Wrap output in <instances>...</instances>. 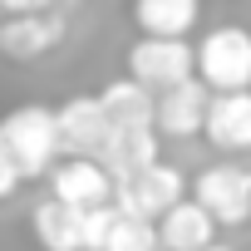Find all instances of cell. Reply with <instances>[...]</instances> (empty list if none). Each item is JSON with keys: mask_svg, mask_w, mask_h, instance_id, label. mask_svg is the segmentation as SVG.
Returning a JSON list of instances; mask_svg holds the SVG:
<instances>
[{"mask_svg": "<svg viewBox=\"0 0 251 251\" xmlns=\"http://www.w3.org/2000/svg\"><path fill=\"white\" fill-rule=\"evenodd\" d=\"M50 197L74 212H99V207H113V177L94 158H64L50 173Z\"/></svg>", "mask_w": 251, "mask_h": 251, "instance_id": "ba28073f", "label": "cell"}, {"mask_svg": "<svg viewBox=\"0 0 251 251\" xmlns=\"http://www.w3.org/2000/svg\"><path fill=\"white\" fill-rule=\"evenodd\" d=\"M192 202L217 222V226H241L251 222V182L241 163H212L192 182Z\"/></svg>", "mask_w": 251, "mask_h": 251, "instance_id": "5b68a950", "label": "cell"}, {"mask_svg": "<svg viewBox=\"0 0 251 251\" xmlns=\"http://www.w3.org/2000/svg\"><path fill=\"white\" fill-rule=\"evenodd\" d=\"M207 103H212V94L202 89V79H187V84L158 94L153 133H158V138H197L202 123H207Z\"/></svg>", "mask_w": 251, "mask_h": 251, "instance_id": "9c48e42d", "label": "cell"}, {"mask_svg": "<svg viewBox=\"0 0 251 251\" xmlns=\"http://www.w3.org/2000/svg\"><path fill=\"white\" fill-rule=\"evenodd\" d=\"M207 251H236V246H222V241H217V246H207Z\"/></svg>", "mask_w": 251, "mask_h": 251, "instance_id": "ffe728a7", "label": "cell"}, {"mask_svg": "<svg viewBox=\"0 0 251 251\" xmlns=\"http://www.w3.org/2000/svg\"><path fill=\"white\" fill-rule=\"evenodd\" d=\"M143 40H187L202 20L197 10V0H138V10H133Z\"/></svg>", "mask_w": 251, "mask_h": 251, "instance_id": "9a60e30c", "label": "cell"}, {"mask_svg": "<svg viewBox=\"0 0 251 251\" xmlns=\"http://www.w3.org/2000/svg\"><path fill=\"white\" fill-rule=\"evenodd\" d=\"M177 202H187V177H182V168H173V163H153V168H143V173H133V177H123V182H113V212L118 217H138V222H163Z\"/></svg>", "mask_w": 251, "mask_h": 251, "instance_id": "3957f363", "label": "cell"}, {"mask_svg": "<svg viewBox=\"0 0 251 251\" xmlns=\"http://www.w3.org/2000/svg\"><path fill=\"white\" fill-rule=\"evenodd\" d=\"M103 251H163L158 246V226L138 222V217H113V231H108Z\"/></svg>", "mask_w": 251, "mask_h": 251, "instance_id": "2e32d148", "label": "cell"}, {"mask_svg": "<svg viewBox=\"0 0 251 251\" xmlns=\"http://www.w3.org/2000/svg\"><path fill=\"white\" fill-rule=\"evenodd\" d=\"M197 79L207 94H251V30L217 25L197 45Z\"/></svg>", "mask_w": 251, "mask_h": 251, "instance_id": "7a4b0ae2", "label": "cell"}, {"mask_svg": "<svg viewBox=\"0 0 251 251\" xmlns=\"http://www.w3.org/2000/svg\"><path fill=\"white\" fill-rule=\"evenodd\" d=\"M202 138L222 153H251V94H212Z\"/></svg>", "mask_w": 251, "mask_h": 251, "instance_id": "30bf717a", "label": "cell"}, {"mask_svg": "<svg viewBox=\"0 0 251 251\" xmlns=\"http://www.w3.org/2000/svg\"><path fill=\"white\" fill-rule=\"evenodd\" d=\"M0 153L10 158V168L20 173V182L45 177L59 168V123L50 103H15L0 118Z\"/></svg>", "mask_w": 251, "mask_h": 251, "instance_id": "6da1fadb", "label": "cell"}, {"mask_svg": "<svg viewBox=\"0 0 251 251\" xmlns=\"http://www.w3.org/2000/svg\"><path fill=\"white\" fill-rule=\"evenodd\" d=\"M94 163H103V173L113 182H123V177H133V173L158 163V133L153 128H113Z\"/></svg>", "mask_w": 251, "mask_h": 251, "instance_id": "8fae6325", "label": "cell"}, {"mask_svg": "<svg viewBox=\"0 0 251 251\" xmlns=\"http://www.w3.org/2000/svg\"><path fill=\"white\" fill-rule=\"evenodd\" d=\"M54 10V0H0V20H20V15H45Z\"/></svg>", "mask_w": 251, "mask_h": 251, "instance_id": "ac0fdd59", "label": "cell"}, {"mask_svg": "<svg viewBox=\"0 0 251 251\" xmlns=\"http://www.w3.org/2000/svg\"><path fill=\"white\" fill-rule=\"evenodd\" d=\"M113 207H99V212H84V251H103L108 246V231H113Z\"/></svg>", "mask_w": 251, "mask_h": 251, "instance_id": "e0dca14e", "label": "cell"}, {"mask_svg": "<svg viewBox=\"0 0 251 251\" xmlns=\"http://www.w3.org/2000/svg\"><path fill=\"white\" fill-rule=\"evenodd\" d=\"M246 182H251V168H246Z\"/></svg>", "mask_w": 251, "mask_h": 251, "instance_id": "44dd1931", "label": "cell"}, {"mask_svg": "<svg viewBox=\"0 0 251 251\" xmlns=\"http://www.w3.org/2000/svg\"><path fill=\"white\" fill-rule=\"evenodd\" d=\"M69 35V10H45V15H20V20H0V54L5 59H45L64 45Z\"/></svg>", "mask_w": 251, "mask_h": 251, "instance_id": "8992f818", "label": "cell"}, {"mask_svg": "<svg viewBox=\"0 0 251 251\" xmlns=\"http://www.w3.org/2000/svg\"><path fill=\"white\" fill-rule=\"evenodd\" d=\"M15 192H20V173L10 168V158H5V153H0V202L15 197Z\"/></svg>", "mask_w": 251, "mask_h": 251, "instance_id": "d6986e66", "label": "cell"}, {"mask_svg": "<svg viewBox=\"0 0 251 251\" xmlns=\"http://www.w3.org/2000/svg\"><path fill=\"white\" fill-rule=\"evenodd\" d=\"M30 231H35V241L45 251H84V212H74V207H64L54 197L35 202Z\"/></svg>", "mask_w": 251, "mask_h": 251, "instance_id": "5bb4252c", "label": "cell"}, {"mask_svg": "<svg viewBox=\"0 0 251 251\" xmlns=\"http://www.w3.org/2000/svg\"><path fill=\"white\" fill-rule=\"evenodd\" d=\"M158 246L163 251H207V246H217V222L187 197L158 222Z\"/></svg>", "mask_w": 251, "mask_h": 251, "instance_id": "4fadbf2b", "label": "cell"}, {"mask_svg": "<svg viewBox=\"0 0 251 251\" xmlns=\"http://www.w3.org/2000/svg\"><path fill=\"white\" fill-rule=\"evenodd\" d=\"M54 123H59V148L64 158H99V148L108 143L113 123L103 118L99 108V94H74L54 108Z\"/></svg>", "mask_w": 251, "mask_h": 251, "instance_id": "52a82bcc", "label": "cell"}, {"mask_svg": "<svg viewBox=\"0 0 251 251\" xmlns=\"http://www.w3.org/2000/svg\"><path fill=\"white\" fill-rule=\"evenodd\" d=\"M99 108L113 128H153L158 113V94H148L138 79H108L99 89Z\"/></svg>", "mask_w": 251, "mask_h": 251, "instance_id": "7c38bea8", "label": "cell"}, {"mask_svg": "<svg viewBox=\"0 0 251 251\" xmlns=\"http://www.w3.org/2000/svg\"><path fill=\"white\" fill-rule=\"evenodd\" d=\"M128 79H138L148 94H168L197 79V50L187 40H138L128 50Z\"/></svg>", "mask_w": 251, "mask_h": 251, "instance_id": "277c9868", "label": "cell"}]
</instances>
